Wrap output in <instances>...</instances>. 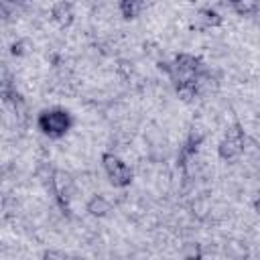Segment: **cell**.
Wrapping results in <instances>:
<instances>
[{"mask_svg":"<svg viewBox=\"0 0 260 260\" xmlns=\"http://www.w3.org/2000/svg\"><path fill=\"white\" fill-rule=\"evenodd\" d=\"M106 167H108V173H110V177H112V181L116 179H124L126 181V177H128V171H126V167L120 162V160H116V158H112V156H108L106 158Z\"/></svg>","mask_w":260,"mask_h":260,"instance_id":"obj_1","label":"cell"}]
</instances>
